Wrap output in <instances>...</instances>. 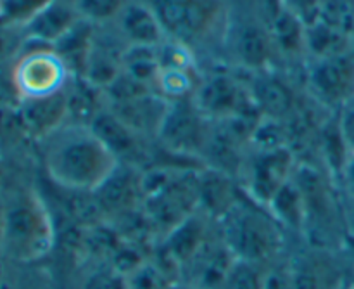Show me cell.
<instances>
[{
  "label": "cell",
  "instance_id": "27",
  "mask_svg": "<svg viewBox=\"0 0 354 289\" xmlns=\"http://www.w3.org/2000/svg\"><path fill=\"white\" fill-rule=\"evenodd\" d=\"M26 26L23 23L0 19V69H10L23 54L28 44Z\"/></svg>",
  "mask_w": 354,
  "mask_h": 289
},
{
  "label": "cell",
  "instance_id": "37",
  "mask_svg": "<svg viewBox=\"0 0 354 289\" xmlns=\"http://www.w3.org/2000/svg\"><path fill=\"white\" fill-rule=\"evenodd\" d=\"M337 186L349 201H354V152H349L348 159H346L344 166L337 177Z\"/></svg>",
  "mask_w": 354,
  "mask_h": 289
},
{
  "label": "cell",
  "instance_id": "10",
  "mask_svg": "<svg viewBox=\"0 0 354 289\" xmlns=\"http://www.w3.org/2000/svg\"><path fill=\"white\" fill-rule=\"evenodd\" d=\"M90 128L113 152L118 163L137 166L142 170L154 165L156 152H158L156 141L145 139L144 135L128 127L107 106L93 118Z\"/></svg>",
  "mask_w": 354,
  "mask_h": 289
},
{
  "label": "cell",
  "instance_id": "21",
  "mask_svg": "<svg viewBox=\"0 0 354 289\" xmlns=\"http://www.w3.org/2000/svg\"><path fill=\"white\" fill-rule=\"evenodd\" d=\"M279 59L287 62H306V24L283 7L277 6L272 19L268 21Z\"/></svg>",
  "mask_w": 354,
  "mask_h": 289
},
{
  "label": "cell",
  "instance_id": "23",
  "mask_svg": "<svg viewBox=\"0 0 354 289\" xmlns=\"http://www.w3.org/2000/svg\"><path fill=\"white\" fill-rule=\"evenodd\" d=\"M95 35L97 24L82 17L52 47L61 55L73 76H82L90 49H92L93 40H95Z\"/></svg>",
  "mask_w": 354,
  "mask_h": 289
},
{
  "label": "cell",
  "instance_id": "42",
  "mask_svg": "<svg viewBox=\"0 0 354 289\" xmlns=\"http://www.w3.org/2000/svg\"><path fill=\"white\" fill-rule=\"evenodd\" d=\"M168 289H197V288L192 286V284L185 283V281H175V283H173Z\"/></svg>",
  "mask_w": 354,
  "mask_h": 289
},
{
  "label": "cell",
  "instance_id": "9",
  "mask_svg": "<svg viewBox=\"0 0 354 289\" xmlns=\"http://www.w3.org/2000/svg\"><path fill=\"white\" fill-rule=\"evenodd\" d=\"M299 156L294 148H249L239 172V184L248 198L268 207L272 198L294 177Z\"/></svg>",
  "mask_w": 354,
  "mask_h": 289
},
{
  "label": "cell",
  "instance_id": "8",
  "mask_svg": "<svg viewBox=\"0 0 354 289\" xmlns=\"http://www.w3.org/2000/svg\"><path fill=\"white\" fill-rule=\"evenodd\" d=\"M303 78L306 96L324 110L337 113L354 97V47L306 59Z\"/></svg>",
  "mask_w": 354,
  "mask_h": 289
},
{
  "label": "cell",
  "instance_id": "35",
  "mask_svg": "<svg viewBox=\"0 0 354 289\" xmlns=\"http://www.w3.org/2000/svg\"><path fill=\"white\" fill-rule=\"evenodd\" d=\"M263 289H294L287 260L286 262L280 260V262L273 263V265H270L266 269L265 288Z\"/></svg>",
  "mask_w": 354,
  "mask_h": 289
},
{
  "label": "cell",
  "instance_id": "43",
  "mask_svg": "<svg viewBox=\"0 0 354 289\" xmlns=\"http://www.w3.org/2000/svg\"><path fill=\"white\" fill-rule=\"evenodd\" d=\"M2 0H0V19H2Z\"/></svg>",
  "mask_w": 354,
  "mask_h": 289
},
{
  "label": "cell",
  "instance_id": "20",
  "mask_svg": "<svg viewBox=\"0 0 354 289\" xmlns=\"http://www.w3.org/2000/svg\"><path fill=\"white\" fill-rule=\"evenodd\" d=\"M113 26L127 45L159 47L166 40L156 14L142 0H131Z\"/></svg>",
  "mask_w": 354,
  "mask_h": 289
},
{
  "label": "cell",
  "instance_id": "44",
  "mask_svg": "<svg viewBox=\"0 0 354 289\" xmlns=\"http://www.w3.org/2000/svg\"><path fill=\"white\" fill-rule=\"evenodd\" d=\"M353 21H354V3H353Z\"/></svg>",
  "mask_w": 354,
  "mask_h": 289
},
{
  "label": "cell",
  "instance_id": "30",
  "mask_svg": "<svg viewBox=\"0 0 354 289\" xmlns=\"http://www.w3.org/2000/svg\"><path fill=\"white\" fill-rule=\"evenodd\" d=\"M78 289H130L128 277L107 263H92L80 279Z\"/></svg>",
  "mask_w": 354,
  "mask_h": 289
},
{
  "label": "cell",
  "instance_id": "25",
  "mask_svg": "<svg viewBox=\"0 0 354 289\" xmlns=\"http://www.w3.org/2000/svg\"><path fill=\"white\" fill-rule=\"evenodd\" d=\"M201 69L161 68L156 80V92L168 103L192 99L201 82Z\"/></svg>",
  "mask_w": 354,
  "mask_h": 289
},
{
  "label": "cell",
  "instance_id": "18",
  "mask_svg": "<svg viewBox=\"0 0 354 289\" xmlns=\"http://www.w3.org/2000/svg\"><path fill=\"white\" fill-rule=\"evenodd\" d=\"M168 106V100L162 99L158 92H149L124 103L109 104L107 107L135 132L156 141Z\"/></svg>",
  "mask_w": 354,
  "mask_h": 289
},
{
  "label": "cell",
  "instance_id": "36",
  "mask_svg": "<svg viewBox=\"0 0 354 289\" xmlns=\"http://www.w3.org/2000/svg\"><path fill=\"white\" fill-rule=\"evenodd\" d=\"M337 123L349 152H354V97L337 111Z\"/></svg>",
  "mask_w": 354,
  "mask_h": 289
},
{
  "label": "cell",
  "instance_id": "3",
  "mask_svg": "<svg viewBox=\"0 0 354 289\" xmlns=\"http://www.w3.org/2000/svg\"><path fill=\"white\" fill-rule=\"evenodd\" d=\"M216 225L221 239L237 260L270 267L280 262L286 253L289 234L268 208L245 194Z\"/></svg>",
  "mask_w": 354,
  "mask_h": 289
},
{
  "label": "cell",
  "instance_id": "39",
  "mask_svg": "<svg viewBox=\"0 0 354 289\" xmlns=\"http://www.w3.org/2000/svg\"><path fill=\"white\" fill-rule=\"evenodd\" d=\"M10 263H12V262H9V260H7V256L3 255L2 248H0V288L3 286V283H6L7 276H9Z\"/></svg>",
  "mask_w": 354,
  "mask_h": 289
},
{
  "label": "cell",
  "instance_id": "32",
  "mask_svg": "<svg viewBox=\"0 0 354 289\" xmlns=\"http://www.w3.org/2000/svg\"><path fill=\"white\" fill-rule=\"evenodd\" d=\"M38 265V263H35ZM35 265H17L10 263L9 276L0 289H50L47 277L35 270Z\"/></svg>",
  "mask_w": 354,
  "mask_h": 289
},
{
  "label": "cell",
  "instance_id": "22",
  "mask_svg": "<svg viewBox=\"0 0 354 289\" xmlns=\"http://www.w3.org/2000/svg\"><path fill=\"white\" fill-rule=\"evenodd\" d=\"M275 220L282 225L283 231L289 236H299L304 238L306 229V208H304V198L297 182L292 179L272 198L266 207Z\"/></svg>",
  "mask_w": 354,
  "mask_h": 289
},
{
  "label": "cell",
  "instance_id": "33",
  "mask_svg": "<svg viewBox=\"0 0 354 289\" xmlns=\"http://www.w3.org/2000/svg\"><path fill=\"white\" fill-rule=\"evenodd\" d=\"M50 0H2V19L26 24Z\"/></svg>",
  "mask_w": 354,
  "mask_h": 289
},
{
  "label": "cell",
  "instance_id": "29",
  "mask_svg": "<svg viewBox=\"0 0 354 289\" xmlns=\"http://www.w3.org/2000/svg\"><path fill=\"white\" fill-rule=\"evenodd\" d=\"M268 267L235 259L230 272L225 277L220 289H263Z\"/></svg>",
  "mask_w": 354,
  "mask_h": 289
},
{
  "label": "cell",
  "instance_id": "24",
  "mask_svg": "<svg viewBox=\"0 0 354 289\" xmlns=\"http://www.w3.org/2000/svg\"><path fill=\"white\" fill-rule=\"evenodd\" d=\"M68 100V121L80 125H88L93 118L107 106L104 90L97 89L82 76H73L66 87Z\"/></svg>",
  "mask_w": 354,
  "mask_h": 289
},
{
  "label": "cell",
  "instance_id": "2",
  "mask_svg": "<svg viewBox=\"0 0 354 289\" xmlns=\"http://www.w3.org/2000/svg\"><path fill=\"white\" fill-rule=\"evenodd\" d=\"M37 170L17 173L3 193L6 227L0 248L17 265L40 263L57 245L54 211L35 180Z\"/></svg>",
  "mask_w": 354,
  "mask_h": 289
},
{
  "label": "cell",
  "instance_id": "40",
  "mask_svg": "<svg viewBox=\"0 0 354 289\" xmlns=\"http://www.w3.org/2000/svg\"><path fill=\"white\" fill-rule=\"evenodd\" d=\"M3 227H6V194L0 193V241H2Z\"/></svg>",
  "mask_w": 354,
  "mask_h": 289
},
{
  "label": "cell",
  "instance_id": "13",
  "mask_svg": "<svg viewBox=\"0 0 354 289\" xmlns=\"http://www.w3.org/2000/svg\"><path fill=\"white\" fill-rule=\"evenodd\" d=\"M234 262V253L223 243L216 225V231L211 234L206 245L183 269L180 281H185L197 289H220Z\"/></svg>",
  "mask_w": 354,
  "mask_h": 289
},
{
  "label": "cell",
  "instance_id": "34",
  "mask_svg": "<svg viewBox=\"0 0 354 289\" xmlns=\"http://www.w3.org/2000/svg\"><path fill=\"white\" fill-rule=\"evenodd\" d=\"M322 2L324 0H277V6L296 14L304 24H310L320 16Z\"/></svg>",
  "mask_w": 354,
  "mask_h": 289
},
{
  "label": "cell",
  "instance_id": "17",
  "mask_svg": "<svg viewBox=\"0 0 354 289\" xmlns=\"http://www.w3.org/2000/svg\"><path fill=\"white\" fill-rule=\"evenodd\" d=\"M78 19L82 16L75 0H50L24 26L31 42L54 47L55 42Z\"/></svg>",
  "mask_w": 354,
  "mask_h": 289
},
{
  "label": "cell",
  "instance_id": "31",
  "mask_svg": "<svg viewBox=\"0 0 354 289\" xmlns=\"http://www.w3.org/2000/svg\"><path fill=\"white\" fill-rule=\"evenodd\" d=\"M127 277L130 289H168L176 281L168 272H165L152 259L142 263L137 270H133Z\"/></svg>",
  "mask_w": 354,
  "mask_h": 289
},
{
  "label": "cell",
  "instance_id": "41",
  "mask_svg": "<svg viewBox=\"0 0 354 289\" xmlns=\"http://www.w3.org/2000/svg\"><path fill=\"white\" fill-rule=\"evenodd\" d=\"M351 203L353 207L346 211V224H348L349 231H351V234L354 236V201H351Z\"/></svg>",
  "mask_w": 354,
  "mask_h": 289
},
{
  "label": "cell",
  "instance_id": "16",
  "mask_svg": "<svg viewBox=\"0 0 354 289\" xmlns=\"http://www.w3.org/2000/svg\"><path fill=\"white\" fill-rule=\"evenodd\" d=\"M19 113L26 125L28 134L37 144L38 141L50 135L64 123H68V100L66 90L52 96L21 99Z\"/></svg>",
  "mask_w": 354,
  "mask_h": 289
},
{
  "label": "cell",
  "instance_id": "7",
  "mask_svg": "<svg viewBox=\"0 0 354 289\" xmlns=\"http://www.w3.org/2000/svg\"><path fill=\"white\" fill-rule=\"evenodd\" d=\"M192 100L211 121L235 116H261L252 100L248 78L232 69L203 73Z\"/></svg>",
  "mask_w": 354,
  "mask_h": 289
},
{
  "label": "cell",
  "instance_id": "19",
  "mask_svg": "<svg viewBox=\"0 0 354 289\" xmlns=\"http://www.w3.org/2000/svg\"><path fill=\"white\" fill-rule=\"evenodd\" d=\"M327 252L325 248L311 246V252L294 253L287 259L294 289H334L337 286V269L328 262Z\"/></svg>",
  "mask_w": 354,
  "mask_h": 289
},
{
  "label": "cell",
  "instance_id": "12",
  "mask_svg": "<svg viewBox=\"0 0 354 289\" xmlns=\"http://www.w3.org/2000/svg\"><path fill=\"white\" fill-rule=\"evenodd\" d=\"M144 170L131 165L116 166L106 182L90 194L97 213L102 220L113 222L130 211L142 208L144 203V187H142Z\"/></svg>",
  "mask_w": 354,
  "mask_h": 289
},
{
  "label": "cell",
  "instance_id": "14",
  "mask_svg": "<svg viewBox=\"0 0 354 289\" xmlns=\"http://www.w3.org/2000/svg\"><path fill=\"white\" fill-rule=\"evenodd\" d=\"M242 194L241 184L230 173L204 165L197 172V210L216 224L237 204Z\"/></svg>",
  "mask_w": 354,
  "mask_h": 289
},
{
  "label": "cell",
  "instance_id": "4",
  "mask_svg": "<svg viewBox=\"0 0 354 289\" xmlns=\"http://www.w3.org/2000/svg\"><path fill=\"white\" fill-rule=\"evenodd\" d=\"M158 17L166 38L185 45L199 58L201 49L225 44L230 10L227 0H142Z\"/></svg>",
  "mask_w": 354,
  "mask_h": 289
},
{
  "label": "cell",
  "instance_id": "15",
  "mask_svg": "<svg viewBox=\"0 0 354 289\" xmlns=\"http://www.w3.org/2000/svg\"><path fill=\"white\" fill-rule=\"evenodd\" d=\"M0 156L19 170H37V144L17 104H0Z\"/></svg>",
  "mask_w": 354,
  "mask_h": 289
},
{
  "label": "cell",
  "instance_id": "11",
  "mask_svg": "<svg viewBox=\"0 0 354 289\" xmlns=\"http://www.w3.org/2000/svg\"><path fill=\"white\" fill-rule=\"evenodd\" d=\"M230 45L232 61L242 73H259L277 69L275 44H273L270 24L259 19L242 21L234 30V35H225V44Z\"/></svg>",
  "mask_w": 354,
  "mask_h": 289
},
{
  "label": "cell",
  "instance_id": "28",
  "mask_svg": "<svg viewBox=\"0 0 354 289\" xmlns=\"http://www.w3.org/2000/svg\"><path fill=\"white\" fill-rule=\"evenodd\" d=\"M75 2L83 19L97 26H107L120 17L131 0H75Z\"/></svg>",
  "mask_w": 354,
  "mask_h": 289
},
{
  "label": "cell",
  "instance_id": "6",
  "mask_svg": "<svg viewBox=\"0 0 354 289\" xmlns=\"http://www.w3.org/2000/svg\"><path fill=\"white\" fill-rule=\"evenodd\" d=\"M10 78L21 100L62 92L73 75L54 49L28 40L23 54L10 68Z\"/></svg>",
  "mask_w": 354,
  "mask_h": 289
},
{
  "label": "cell",
  "instance_id": "1",
  "mask_svg": "<svg viewBox=\"0 0 354 289\" xmlns=\"http://www.w3.org/2000/svg\"><path fill=\"white\" fill-rule=\"evenodd\" d=\"M38 172L64 193L90 196L120 165L88 125L64 123L37 142Z\"/></svg>",
  "mask_w": 354,
  "mask_h": 289
},
{
  "label": "cell",
  "instance_id": "38",
  "mask_svg": "<svg viewBox=\"0 0 354 289\" xmlns=\"http://www.w3.org/2000/svg\"><path fill=\"white\" fill-rule=\"evenodd\" d=\"M19 172H31V170L16 168V166L10 165L7 159H3L2 156H0V193H6V189L10 186L14 177H16Z\"/></svg>",
  "mask_w": 354,
  "mask_h": 289
},
{
  "label": "cell",
  "instance_id": "5",
  "mask_svg": "<svg viewBox=\"0 0 354 289\" xmlns=\"http://www.w3.org/2000/svg\"><path fill=\"white\" fill-rule=\"evenodd\" d=\"M213 125L192 99L169 103L161 127L158 142L162 163L180 166H203L204 155L213 135Z\"/></svg>",
  "mask_w": 354,
  "mask_h": 289
},
{
  "label": "cell",
  "instance_id": "26",
  "mask_svg": "<svg viewBox=\"0 0 354 289\" xmlns=\"http://www.w3.org/2000/svg\"><path fill=\"white\" fill-rule=\"evenodd\" d=\"M159 71L161 66L158 61V47L127 45L123 52V73L156 90Z\"/></svg>",
  "mask_w": 354,
  "mask_h": 289
}]
</instances>
